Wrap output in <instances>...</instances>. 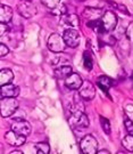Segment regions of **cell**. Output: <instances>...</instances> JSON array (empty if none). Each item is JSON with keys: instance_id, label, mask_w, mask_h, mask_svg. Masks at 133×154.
Here are the masks:
<instances>
[{"instance_id": "obj_1", "label": "cell", "mask_w": 133, "mask_h": 154, "mask_svg": "<svg viewBox=\"0 0 133 154\" xmlns=\"http://www.w3.org/2000/svg\"><path fill=\"white\" fill-rule=\"evenodd\" d=\"M19 103L16 97H5L0 98V112L2 118L11 116L18 110Z\"/></svg>"}, {"instance_id": "obj_2", "label": "cell", "mask_w": 133, "mask_h": 154, "mask_svg": "<svg viewBox=\"0 0 133 154\" xmlns=\"http://www.w3.org/2000/svg\"><path fill=\"white\" fill-rule=\"evenodd\" d=\"M89 123H90L89 118L85 116L83 111L72 112L68 118V125L73 129H85L89 127Z\"/></svg>"}, {"instance_id": "obj_3", "label": "cell", "mask_w": 133, "mask_h": 154, "mask_svg": "<svg viewBox=\"0 0 133 154\" xmlns=\"http://www.w3.org/2000/svg\"><path fill=\"white\" fill-rule=\"evenodd\" d=\"M47 45H48V48H49L50 51L57 53V54L65 51V48L67 47L65 39L59 33H52L48 39Z\"/></svg>"}, {"instance_id": "obj_4", "label": "cell", "mask_w": 133, "mask_h": 154, "mask_svg": "<svg viewBox=\"0 0 133 154\" xmlns=\"http://www.w3.org/2000/svg\"><path fill=\"white\" fill-rule=\"evenodd\" d=\"M81 151L84 154H96L98 153V142L92 135H87L81 139Z\"/></svg>"}, {"instance_id": "obj_5", "label": "cell", "mask_w": 133, "mask_h": 154, "mask_svg": "<svg viewBox=\"0 0 133 154\" xmlns=\"http://www.w3.org/2000/svg\"><path fill=\"white\" fill-rule=\"evenodd\" d=\"M17 11L24 18H32L34 15H37L38 9H37V6L32 4V1H24V0H22L17 6Z\"/></svg>"}, {"instance_id": "obj_6", "label": "cell", "mask_w": 133, "mask_h": 154, "mask_svg": "<svg viewBox=\"0 0 133 154\" xmlns=\"http://www.w3.org/2000/svg\"><path fill=\"white\" fill-rule=\"evenodd\" d=\"M63 37L65 39L67 47H71V48H76L80 45V41H81L80 33H78V30H75L74 28L66 29L63 33Z\"/></svg>"}, {"instance_id": "obj_7", "label": "cell", "mask_w": 133, "mask_h": 154, "mask_svg": "<svg viewBox=\"0 0 133 154\" xmlns=\"http://www.w3.org/2000/svg\"><path fill=\"white\" fill-rule=\"evenodd\" d=\"M101 21L104 24L106 32H111L116 29L117 24H118V18L117 15L111 11H107L104 13V15L101 17Z\"/></svg>"}, {"instance_id": "obj_8", "label": "cell", "mask_w": 133, "mask_h": 154, "mask_svg": "<svg viewBox=\"0 0 133 154\" xmlns=\"http://www.w3.org/2000/svg\"><path fill=\"white\" fill-rule=\"evenodd\" d=\"M78 96L84 100H91L96 96V88L91 81H83L81 88L78 89Z\"/></svg>"}, {"instance_id": "obj_9", "label": "cell", "mask_w": 133, "mask_h": 154, "mask_svg": "<svg viewBox=\"0 0 133 154\" xmlns=\"http://www.w3.org/2000/svg\"><path fill=\"white\" fill-rule=\"evenodd\" d=\"M5 139H6V142L9 144L10 146L18 147V146H22L23 144L25 143L26 137L19 135V134H17V132H15L14 130H9V131H7L5 134Z\"/></svg>"}, {"instance_id": "obj_10", "label": "cell", "mask_w": 133, "mask_h": 154, "mask_svg": "<svg viewBox=\"0 0 133 154\" xmlns=\"http://www.w3.org/2000/svg\"><path fill=\"white\" fill-rule=\"evenodd\" d=\"M11 130H14L15 132L22 135V136L28 137V135L31 134L32 128H31V125L28 121H25V120H17V121H15L11 125Z\"/></svg>"}, {"instance_id": "obj_11", "label": "cell", "mask_w": 133, "mask_h": 154, "mask_svg": "<svg viewBox=\"0 0 133 154\" xmlns=\"http://www.w3.org/2000/svg\"><path fill=\"white\" fill-rule=\"evenodd\" d=\"M82 83H83V80L78 73H72L65 79V86L71 90H78L81 88Z\"/></svg>"}, {"instance_id": "obj_12", "label": "cell", "mask_w": 133, "mask_h": 154, "mask_svg": "<svg viewBox=\"0 0 133 154\" xmlns=\"http://www.w3.org/2000/svg\"><path fill=\"white\" fill-rule=\"evenodd\" d=\"M19 95V87L15 85H5V86H0V98H5V97H17Z\"/></svg>"}, {"instance_id": "obj_13", "label": "cell", "mask_w": 133, "mask_h": 154, "mask_svg": "<svg viewBox=\"0 0 133 154\" xmlns=\"http://www.w3.org/2000/svg\"><path fill=\"white\" fill-rule=\"evenodd\" d=\"M78 15L75 14H64L61 17V24L64 26H68V28H76L78 26Z\"/></svg>"}, {"instance_id": "obj_14", "label": "cell", "mask_w": 133, "mask_h": 154, "mask_svg": "<svg viewBox=\"0 0 133 154\" xmlns=\"http://www.w3.org/2000/svg\"><path fill=\"white\" fill-rule=\"evenodd\" d=\"M102 14V9L101 8H97V7H87L83 11V17L88 18L90 21L92 20H99V17Z\"/></svg>"}, {"instance_id": "obj_15", "label": "cell", "mask_w": 133, "mask_h": 154, "mask_svg": "<svg viewBox=\"0 0 133 154\" xmlns=\"http://www.w3.org/2000/svg\"><path fill=\"white\" fill-rule=\"evenodd\" d=\"M73 73V69L72 66L69 65H63L61 67H58V69H55L54 70V75H55L57 79H66L68 75H71Z\"/></svg>"}, {"instance_id": "obj_16", "label": "cell", "mask_w": 133, "mask_h": 154, "mask_svg": "<svg viewBox=\"0 0 133 154\" xmlns=\"http://www.w3.org/2000/svg\"><path fill=\"white\" fill-rule=\"evenodd\" d=\"M113 79L107 75H101V77L97 78V85L99 86V88L105 91V93H108V90L111 88L113 86Z\"/></svg>"}, {"instance_id": "obj_17", "label": "cell", "mask_w": 133, "mask_h": 154, "mask_svg": "<svg viewBox=\"0 0 133 154\" xmlns=\"http://www.w3.org/2000/svg\"><path fill=\"white\" fill-rule=\"evenodd\" d=\"M13 18V9L9 6H0V23H9Z\"/></svg>"}, {"instance_id": "obj_18", "label": "cell", "mask_w": 133, "mask_h": 154, "mask_svg": "<svg viewBox=\"0 0 133 154\" xmlns=\"http://www.w3.org/2000/svg\"><path fill=\"white\" fill-rule=\"evenodd\" d=\"M14 80V73L9 69H2L0 71V86H5L8 83H11Z\"/></svg>"}, {"instance_id": "obj_19", "label": "cell", "mask_w": 133, "mask_h": 154, "mask_svg": "<svg viewBox=\"0 0 133 154\" xmlns=\"http://www.w3.org/2000/svg\"><path fill=\"white\" fill-rule=\"evenodd\" d=\"M87 25H88V28L92 29L94 32L98 33V34H104V33L106 32L101 20H92V21H89V22L87 23Z\"/></svg>"}, {"instance_id": "obj_20", "label": "cell", "mask_w": 133, "mask_h": 154, "mask_svg": "<svg viewBox=\"0 0 133 154\" xmlns=\"http://www.w3.org/2000/svg\"><path fill=\"white\" fill-rule=\"evenodd\" d=\"M122 145L126 151L133 153V135H130V134H129V135H126L125 137L123 138Z\"/></svg>"}, {"instance_id": "obj_21", "label": "cell", "mask_w": 133, "mask_h": 154, "mask_svg": "<svg viewBox=\"0 0 133 154\" xmlns=\"http://www.w3.org/2000/svg\"><path fill=\"white\" fill-rule=\"evenodd\" d=\"M35 149H37V153L38 154H48L50 153V146L48 143H38L35 144Z\"/></svg>"}, {"instance_id": "obj_22", "label": "cell", "mask_w": 133, "mask_h": 154, "mask_svg": "<svg viewBox=\"0 0 133 154\" xmlns=\"http://www.w3.org/2000/svg\"><path fill=\"white\" fill-rule=\"evenodd\" d=\"M100 122H101V128H102V130H104L107 135H109L111 132V122H109V120L104 118V116H100Z\"/></svg>"}, {"instance_id": "obj_23", "label": "cell", "mask_w": 133, "mask_h": 154, "mask_svg": "<svg viewBox=\"0 0 133 154\" xmlns=\"http://www.w3.org/2000/svg\"><path fill=\"white\" fill-rule=\"evenodd\" d=\"M83 64H84V67H85L88 71H91V70H92V57L89 55L88 51H85L83 54Z\"/></svg>"}, {"instance_id": "obj_24", "label": "cell", "mask_w": 133, "mask_h": 154, "mask_svg": "<svg viewBox=\"0 0 133 154\" xmlns=\"http://www.w3.org/2000/svg\"><path fill=\"white\" fill-rule=\"evenodd\" d=\"M40 1H41L42 5L50 8V9H55L61 2V0H40Z\"/></svg>"}, {"instance_id": "obj_25", "label": "cell", "mask_w": 133, "mask_h": 154, "mask_svg": "<svg viewBox=\"0 0 133 154\" xmlns=\"http://www.w3.org/2000/svg\"><path fill=\"white\" fill-rule=\"evenodd\" d=\"M125 37H126L131 42H133V22L130 23L128 25V28H126V30H125Z\"/></svg>"}, {"instance_id": "obj_26", "label": "cell", "mask_w": 133, "mask_h": 154, "mask_svg": "<svg viewBox=\"0 0 133 154\" xmlns=\"http://www.w3.org/2000/svg\"><path fill=\"white\" fill-rule=\"evenodd\" d=\"M52 14L54 15H59V16H63L64 14H66V7L63 5V6H57L55 9H52Z\"/></svg>"}, {"instance_id": "obj_27", "label": "cell", "mask_w": 133, "mask_h": 154, "mask_svg": "<svg viewBox=\"0 0 133 154\" xmlns=\"http://www.w3.org/2000/svg\"><path fill=\"white\" fill-rule=\"evenodd\" d=\"M124 126H125V129H126L128 134L133 135V122L131 121L130 119L125 118V120H124Z\"/></svg>"}, {"instance_id": "obj_28", "label": "cell", "mask_w": 133, "mask_h": 154, "mask_svg": "<svg viewBox=\"0 0 133 154\" xmlns=\"http://www.w3.org/2000/svg\"><path fill=\"white\" fill-rule=\"evenodd\" d=\"M8 32H9V26L6 23H0V37H4Z\"/></svg>"}, {"instance_id": "obj_29", "label": "cell", "mask_w": 133, "mask_h": 154, "mask_svg": "<svg viewBox=\"0 0 133 154\" xmlns=\"http://www.w3.org/2000/svg\"><path fill=\"white\" fill-rule=\"evenodd\" d=\"M9 53V48L4 44H0V57H4Z\"/></svg>"}, {"instance_id": "obj_30", "label": "cell", "mask_w": 133, "mask_h": 154, "mask_svg": "<svg viewBox=\"0 0 133 154\" xmlns=\"http://www.w3.org/2000/svg\"><path fill=\"white\" fill-rule=\"evenodd\" d=\"M98 154H111V152L108 149H101V151L98 152Z\"/></svg>"}, {"instance_id": "obj_31", "label": "cell", "mask_w": 133, "mask_h": 154, "mask_svg": "<svg viewBox=\"0 0 133 154\" xmlns=\"http://www.w3.org/2000/svg\"><path fill=\"white\" fill-rule=\"evenodd\" d=\"M22 153H23L22 151H18V149H15V151L10 152V154H22Z\"/></svg>"}, {"instance_id": "obj_32", "label": "cell", "mask_w": 133, "mask_h": 154, "mask_svg": "<svg viewBox=\"0 0 133 154\" xmlns=\"http://www.w3.org/2000/svg\"><path fill=\"white\" fill-rule=\"evenodd\" d=\"M24 1H32V0H24Z\"/></svg>"}, {"instance_id": "obj_33", "label": "cell", "mask_w": 133, "mask_h": 154, "mask_svg": "<svg viewBox=\"0 0 133 154\" xmlns=\"http://www.w3.org/2000/svg\"><path fill=\"white\" fill-rule=\"evenodd\" d=\"M132 79H133V74H132Z\"/></svg>"}]
</instances>
